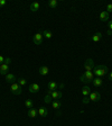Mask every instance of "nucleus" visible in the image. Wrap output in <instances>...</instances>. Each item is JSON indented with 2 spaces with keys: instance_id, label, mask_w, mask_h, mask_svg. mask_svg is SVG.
Segmentation results:
<instances>
[{
  "instance_id": "f257e3e1",
  "label": "nucleus",
  "mask_w": 112,
  "mask_h": 126,
  "mask_svg": "<svg viewBox=\"0 0 112 126\" xmlns=\"http://www.w3.org/2000/svg\"><path fill=\"white\" fill-rule=\"evenodd\" d=\"M93 73H94V76L99 77V78H102L103 76H107V74L109 73V69H108V66L104 65V64H98V65L94 66Z\"/></svg>"
},
{
  "instance_id": "f03ea898",
  "label": "nucleus",
  "mask_w": 112,
  "mask_h": 126,
  "mask_svg": "<svg viewBox=\"0 0 112 126\" xmlns=\"http://www.w3.org/2000/svg\"><path fill=\"white\" fill-rule=\"evenodd\" d=\"M10 62H11V59L7 58L5 60V62L0 65V74L1 76H6V74L9 73V71H10Z\"/></svg>"
},
{
  "instance_id": "7ed1b4c3",
  "label": "nucleus",
  "mask_w": 112,
  "mask_h": 126,
  "mask_svg": "<svg viewBox=\"0 0 112 126\" xmlns=\"http://www.w3.org/2000/svg\"><path fill=\"white\" fill-rule=\"evenodd\" d=\"M80 79H81V81L84 82V83H90V82H92L94 79L93 71H85V72L80 77Z\"/></svg>"
},
{
  "instance_id": "20e7f679",
  "label": "nucleus",
  "mask_w": 112,
  "mask_h": 126,
  "mask_svg": "<svg viewBox=\"0 0 112 126\" xmlns=\"http://www.w3.org/2000/svg\"><path fill=\"white\" fill-rule=\"evenodd\" d=\"M91 94V89H90L89 86H84L83 88H82V94H83V104L84 105H86V104H89V94Z\"/></svg>"
},
{
  "instance_id": "39448f33",
  "label": "nucleus",
  "mask_w": 112,
  "mask_h": 126,
  "mask_svg": "<svg viewBox=\"0 0 112 126\" xmlns=\"http://www.w3.org/2000/svg\"><path fill=\"white\" fill-rule=\"evenodd\" d=\"M10 91L11 94H16V96H19V94H23V90H21V87L18 84V82H13L10 86Z\"/></svg>"
},
{
  "instance_id": "423d86ee",
  "label": "nucleus",
  "mask_w": 112,
  "mask_h": 126,
  "mask_svg": "<svg viewBox=\"0 0 112 126\" xmlns=\"http://www.w3.org/2000/svg\"><path fill=\"white\" fill-rule=\"evenodd\" d=\"M94 66H95V64H94V61L92 59H87L84 63V70L85 71H93Z\"/></svg>"
},
{
  "instance_id": "0eeeda50",
  "label": "nucleus",
  "mask_w": 112,
  "mask_h": 126,
  "mask_svg": "<svg viewBox=\"0 0 112 126\" xmlns=\"http://www.w3.org/2000/svg\"><path fill=\"white\" fill-rule=\"evenodd\" d=\"M89 100L91 101H94V102H98L101 100V94L99 91H94V92H91L89 94Z\"/></svg>"
},
{
  "instance_id": "6e6552de",
  "label": "nucleus",
  "mask_w": 112,
  "mask_h": 126,
  "mask_svg": "<svg viewBox=\"0 0 112 126\" xmlns=\"http://www.w3.org/2000/svg\"><path fill=\"white\" fill-rule=\"evenodd\" d=\"M43 38H44L43 33H36V34L33 36V42L36 45H40L43 43Z\"/></svg>"
},
{
  "instance_id": "1a4fd4ad",
  "label": "nucleus",
  "mask_w": 112,
  "mask_h": 126,
  "mask_svg": "<svg viewBox=\"0 0 112 126\" xmlns=\"http://www.w3.org/2000/svg\"><path fill=\"white\" fill-rule=\"evenodd\" d=\"M52 96L53 100H58L63 97V91L62 90H55V91H52V92H47Z\"/></svg>"
},
{
  "instance_id": "9d476101",
  "label": "nucleus",
  "mask_w": 112,
  "mask_h": 126,
  "mask_svg": "<svg viewBox=\"0 0 112 126\" xmlns=\"http://www.w3.org/2000/svg\"><path fill=\"white\" fill-rule=\"evenodd\" d=\"M27 115L30 118H36L37 116H38V109H36V108H30V109H28V111H27Z\"/></svg>"
},
{
  "instance_id": "9b49d317",
  "label": "nucleus",
  "mask_w": 112,
  "mask_h": 126,
  "mask_svg": "<svg viewBox=\"0 0 112 126\" xmlns=\"http://www.w3.org/2000/svg\"><path fill=\"white\" fill-rule=\"evenodd\" d=\"M100 20L101 21H109L110 20V14L107 11H101L100 13Z\"/></svg>"
},
{
  "instance_id": "f8f14e48",
  "label": "nucleus",
  "mask_w": 112,
  "mask_h": 126,
  "mask_svg": "<svg viewBox=\"0 0 112 126\" xmlns=\"http://www.w3.org/2000/svg\"><path fill=\"white\" fill-rule=\"evenodd\" d=\"M5 80L7 83H13V82H16V77L13 76L12 73H8L5 76Z\"/></svg>"
},
{
  "instance_id": "ddd939ff",
  "label": "nucleus",
  "mask_w": 112,
  "mask_h": 126,
  "mask_svg": "<svg viewBox=\"0 0 112 126\" xmlns=\"http://www.w3.org/2000/svg\"><path fill=\"white\" fill-rule=\"evenodd\" d=\"M101 38H102V33H101V32H97L95 34L92 35L91 41H92V42H94V43H98V42H100V41H101Z\"/></svg>"
},
{
  "instance_id": "4468645a",
  "label": "nucleus",
  "mask_w": 112,
  "mask_h": 126,
  "mask_svg": "<svg viewBox=\"0 0 112 126\" xmlns=\"http://www.w3.org/2000/svg\"><path fill=\"white\" fill-rule=\"evenodd\" d=\"M39 86H38V83H31L30 84V87H29V92L30 94H37V92L39 91Z\"/></svg>"
},
{
  "instance_id": "2eb2a0df",
  "label": "nucleus",
  "mask_w": 112,
  "mask_h": 126,
  "mask_svg": "<svg viewBox=\"0 0 112 126\" xmlns=\"http://www.w3.org/2000/svg\"><path fill=\"white\" fill-rule=\"evenodd\" d=\"M58 88V84L57 82L55 81H50V83H48V91L47 92H52V91H55V90Z\"/></svg>"
},
{
  "instance_id": "dca6fc26",
  "label": "nucleus",
  "mask_w": 112,
  "mask_h": 126,
  "mask_svg": "<svg viewBox=\"0 0 112 126\" xmlns=\"http://www.w3.org/2000/svg\"><path fill=\"white\" fill-rule=\"evenodd\" d=\"M38 72H39V74H40L42 77H45V76H47V74H48V72H50V69L47 68L46 65H43V66H40V68H39Z\"/></svg>"
},
{
  "instance_id": "f3484780",
  "label": "nucleus",
  "mask_w": 112,
  "mask_h": 126,
  "mask_svg": "<svg viewBox=\"0 0 112 126\" xmlns=\"http://www.w3.org/2000/svg\"><path fill=\"white\" fill-rule=\"evenodd\" d=\"M92 83H93V86L95 87V88H99V87H101L102 84H103V81H102V79H101V78L97 77V78H94V79H93Z\"/></svg>"
},
{
  "instance_id": "a211bd4d",
  "label": "nucleus",
  "mask_w": 112,
  "mask_h": 126,
  "mask_svg": "<svg viewBox=\"0 0 112 126\" xmlns=\"http://www.w3.org/2000/svg\"><path fill=\"white\" fill-rule=\"evenodd\" d=\"M38 115L42 116V117H45V116L48 115V110H47L46 107H39L38 108Z\"/></svg>"
},
{
  "instance_id": "6ab92c4d",
  "label": "nucleus",
  "mask_w": 112,
  "mask_h": 126,
  "mask_svg": "<svg viewBox=\"0 0 112 126\" xmlns=\"http://www.w3.org/2000/svg\"><path fill=\"white\" fill-rule=\"evenodd\" d=\"M62 102L60 101V100H53V102H52V107L54 108L55 110H58V109H61L62 108Z\"/></svg>"
},
{
  "instance_id": "aec40b11",
  "label": "nucleus",
  "mask_w": 112,
  "mask_h": 126,
  "mask_svg": "<svg viewBox=\"0 0 112 126\" xmlns=\"http://www.w3.org/2000/svg\"><path fill=\"white\" fill-rule=\"evenodd\" d=\"M39 8H40V5H39V2H37V1H35V2H31V5H30V10L33 11V13H36V11L38 10Z\"/></svg>"
},
{
  "instance_id": "412c9836",
  "label": "nucleus",
  "mask_w": 112,
  "mask_h": 126,
  "mask_svg": "<svg viewBox=\"0 0 112 126\" xmlns=\"http://www.w3.org/2000/svg\"><path fill=\"white\" fill-rule=\"evenodd\" d=\"M43 36H44L45 38H47V39H50L53 37V33L50 31H47V29H45V31L43 32Z\"/></svg>"
},
{
  "instance_id": "4be33fe9",
  "label": "nucleus",
  "mask_w": 112,
  "mask_h": 126,
  "mask_svg": "<svg viewBox=\"0 0 112 126\" xmlns=\"http://www.w3.org/2000/svg\"><path fill=\"white\" fill-rule=\"evenodd\" d=\"M44 102H45V104H47V105H48V104H52V102H53V98H52V96H50V94H47L46 96H45Z\"/></svg>"
},
{
  "instance_id": "5701e85b",
  "label": "nucleus",
  "mask_w": 112,
  "mask_h": 126,
  "mask_svg": "<svg viewBox=\"0 0 112 126\" xmlns=\"http://www.w3.org/2000/svg\"><path fill=\"white\" fill-rule=\"evenodd\" d=\"M57 5H58L57 0H50V2H48V6H50V8H52V9H55V8L57 7Z\"/></svg>"
},
{
  "instance_id": "b1692460",
  "label": "nucleus",
  "mask_w": 112,
  "mask_h": 126,
  "mask_svg": "<svg viewBox=\"0 0 112 126\" xmlns=\"http://www.w3.org/2000/svg\"><path fill=\"white\" fill-rule=\"evenodd\" d=\"M25 106H26L27 108H29V109H30V108H33V106H34V102L31 101V100L27 99L26 101H25Z\"/></svg>"
},
{
  "instance_id": "393cba45",
  "label": "nucleus",
  "mask_w": 112,
  "mask_h": 126,
  "mask_svg": "<svg viewBox=\"0 0 112 126\" xmlns=\"http://www.w3.org/2000/svg\"><path fill=\"white\" fill-rule=\"evenodd\" d=\"M17 82H18V84H19V86H20V87L25 86V84H26V83H27V81H26V79H19V80H18V81H17Z\"/></svg>"
},
{
  "instance_id": "a878e982",
  "label": "nucleus",
  "mask_w": 112,
  "mask_h": 126,
  "mask_svg": "<svg viewBox=\"0 0 112 126\" xmlns=\"http://www.w3.org/2000/svg\"><path fill=\"white\" fill-rule=\"evenodd\" d=\"M105 9H107V13H112V3H109V5H107V7H105Z\"/></svg>"
},
{
  "instance_id": "bb28decb",
  "label": "nucleus",
  "mask_w": 112,
  "mask_h": 126,
  "mask_svg": "<svg viewBox=\"0 0 112 126\" xmlns=\"http://www.w3.org/2000/svg\"><path fill=\"white\" fill-rule=\"evenodd\" d=\"M108 27H109V31L112 32V20H111V19L108 21Z\"/></svg>"
},
{
  "instance_id": "cd10ccee",
  "label": "nucleus",
  "mask_w": 112,
  "mask_h": 126,
  "mask_svg": "<svg viewBox=\"0 0 112 126\" xmlns=\"http://www.w3.org/2000/svg\"><path fill=\"white\" fill-rule=\"evenodd\" d=\"M6 3H7V1H6V0H0V7L6 6Z\"/></svg>"
},
{
  "instance_id": "c85d7f7f",
  "label": "nucleus",
  "mask_w": 112,
  "mask_h": 126,
  "mask_svg": "<svg viewBox=\"0 0 112 126\" xmlns=\"http://www.w3.org/2000/svg\"><path fill=\"white\" fill-rule=\"evenodd\" d=\"M5 60H6V59L3 58L2 55H0V65H1V64H2V63L5 62Z\"/></svg>"
},
{
  "instance_id": "c756f323",
  "label": "nucleus",
  "mask_w": 112,
  "mask_h": 126,
  "mask_svg": "<svg viewBox=\"0 0 112 126\" xmlns=\"http://www.w3.org/2000/svg\"><path fill=\"white\" fill-rule=\"evenodd\" d=\"M108 78H109L110 80H112V72H110V73L108 74Z\"/></svg>"
},
{
  "instance_id": "7c9ffc66",
  "label": "nucleus",
  "mask_w": 112,
  "mask_h": 126,
  "mask_svg": "<svg viewBox=\"0 0 112 126\" xmlns=\"http://www.w3.org/2000/svg\"><path fill=\"white\" fill-rule=\"evenodd\" d=\"M58 88H60V89H63V88H64V84H60V86H58Z\"/></svg>"
},
{
  "instance_id": "2f4dec72",
  "label": "nucleus",
  "mask_w": 112,
  "mask_h": 126,
  "mask_svg": "<svg viewBox=\"0 0 112 126\" xmlns=\"http://www.w3.org/2000/svg\"><path fill=\"white\" fill-rule=\"evenodd\" d=\"M110 18H111V20H112V15H111V17H110Z\"/></svg>"
}]
</instances>
